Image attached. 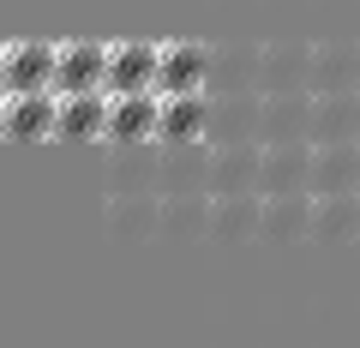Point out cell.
<instances>
[{
	"instance_id": "obj_1",
	"label": "cell",
	"mask_w": 360,
	"mask_h": 348,
	"mask_svg": "<svg viewBox=\"0 0 360 348\" xmlns=\"http://www.w3.org/2000/svg\"><path fill=\"white\" fill-rule=\"evenodd\" d=\"M258 115H264V91L246 84V91H210V132L205 144H246L258 138Z\"/></svg>"
},
{
	"instance_id": "obj_2",
	"label": "cell",
	"mask_w": 360,
	"mask_h": 348,
	"mask_svg": "<svg viewBox=\"0 0 360 348\" xmlns=\"http://www.w3.org/2000/svg\"><path fill=\"white\" fill-rule=\"evenodd\" d=\"M103 228L120 246L156 240V228H162V193H108L103 198Z\"/></svg>"
},
{
	"instance_id": "obj_3",
	"label": "cell",
	"mask_w": 360,
	"mask_h": 348,
	"mask_svg": "<svg viewBox=\"0 0 360 348\" xmlns=\"http://www.w3.org/2000/svg\"><path fill=\"white\" fill-rule=\"evenodd\" d=\"M54 66H60V42L49 37H13L0 49L6 91H42V84H54Z\"/></svg>"
},
{
	"instance_id": "obj_4",
	"label": "cell",
	"mask_w": 360,
	"mask_h": 348,
	"mask_svg": "<svg viewBox=\"0 0 360 348\" xmlns=\"http://www.w3.org/2000/svg\"><path fill=\"white\" fill-rule=\"evenodd\" d=\"M54 120H60V91L54 84L0 96V127H6V138H49Z\"/></svg>"
},
{
	"instance_id": "obj_5",
	"label": "cell",
	"mask_w": 360,
	"mask_h": 348,
	"mask_svg": "<svg viewBox=\"0 0 360 348\" xmlns=\"http://www.w3.org/2000/svg\"><path fill=\"white\" fill-rule=\"evenodd\" d=\"M300 84L312 91V42H258V91H300Z\"/></svg>"
},
{
	"instance_id": "obj_6",
	"label": "cell",
	"mask_w": 360,
	"mask_h": 348,
	"mask_svg": "<svg viewBox=\"0 0 360 348\" xmlns=\"http://www.w3.org/2000/svg\"><path fill=\"white\" fill-rule=\"evenodd\" d=\"M312 138V91H264V115H258V144H288Z\"/></svg>"
},
{
	"instance_id": "obj_7",
	"label": "cell",
	"mask_w": 360,
	"mask_h": 348,
	"mask_svg": "<svg viewBox=\"0 0 360 348\" xmlns=\"http://www.w3.org/2000/svg\"><path fill=\"white\" fill-rule=\"evenodd\" d=\"M156 78H162V42H115L108 49V91L127 96V91H156Z\"/></svg>"
},
{
	"instance_id": "obj_8",
	"label": "cell",
	"mask_w": 360,
	"mask_h": 348,
	"mask_svg": "<svg viewBox=\"0 0 360 348\" xmlns=\"http://www.w3.org/2000/svg\"><path fill=\"white\" fill-rule=\"evenodd\" d=\"M108 49H115V42L66 37L60 42V66H54V91H103L108 84Z\"/></svg>"
},
{
	"instance_id": "obj_9",
	"label": "cell",
	"mask_w": 360,
	"mask_h": 348,
	"mask_svg": "<svg viewBox=\"0 0 360 348\" xmlns=\"http://www.w3.org/2000/svg\"><path fill=\"white\" fill-rule=\"evenodd\" d=\"M258 193H312V138L264 144V168H258Z\"/></svg>"
},
{
	"instance_id": "obj_10",
	"label": "cell",
	"mask_w": 360,
	"mask_h": 348,
	"mask_svg": "<svg viewBox=\"0 0 360 348\" xmlns=\"http://www.w3.org/2000/svg\"><path fill=\"white\" fill-rule=\"evenodd\" d=\"M162 96H186V91H210V42H162V78H156Z\"/></svg>"
},
{
	"instance_id": "obj_11",
	"label": "cell",
	"mask_w": 360,
	"mask_h": 348,
	"mask_svg": "<svg viewBox=\"0 0 360 348\" xmlns=\"http://www.w3.org/2000/svg\"><path fill=\"white\" fill-rule=\"evenodd\" d=\"M108 115H115V91H60V120L54 138H108Z\"/></svg>"
},
{
	"instance_id": "obj_12",
	"label": "cell",
	"mask_w": 360,
	"mask_h": 348,
	"mask_svg": "<svg viewBox=\"0 0 360 348\" xmlns=\"http://www.w3.org/2000/svg\"><path fill=\"white\" fill-rule=\"evenodd\" d=\"M258 222H264V193H210V240H258Z\"/></svg>"
},
{
	"instance_id": "obj_13",
	"label": "cell",
	"mask_w": 360,
	"mask_h": 348,
	"mask_svg": "<svg viewBox=\"0 0 360 348\" xmlns=\"http://www.w3.org/2000/svg\"><path fill=\"white\" fill-rule=\"evenodd\" d=\"M108 138H115V144H150V138H162V91H127V96H115Z\"/></svg>"
},
{
	"instance_id": "obj_14",
	"label": "cell",
	"mask_w": 360,
	"mask_h": 348,
	"mask_svg": "<svg viewBox=\"0 0 360 348\" xmlns=\"http://www.w3.org/2000/svg\"><path fill=\"white\" fill-rule=\"evenodd\" d=\"M258 168H264V144H210V193H258Z\"/></svg>"
},
{
	"instance_id": "obj_15",
	"label": "cell",
	"mask_w": 360,
	"mask_h": 348,
	"mask_svg": "<svg viewBox=\"0 0 360 348\" xmlns=\"http://www.w3.org/2000/svg\"><path fill=\"white\" fill-rule=\"evenodd\" d=\"M360 138V84L348 91H312V144Z\"/></svg>"
},
{
	"instance_id": "obj_16",
	"label": "cell",
	"mask_w": 360,
	"mask_h": 348,
	"mask_svg": "<svg viewBox=\"0 0 360 348\" xmlns=\"http://www.w3.org/2000/svg\"><path fill=\"white\" fill-rule=\"evenodd\" d=\"M258 240L288 246V240H312V193H264V222Z\"/></svg>"
},
{
	"instance_id": "obj_17",
	"label": "cell",
	"mask_w": 360,
	"mask_h": 348,
	"mask_svg": "<svg viewBox=\"0 0 360 348\" xmlns=\"http://www.w3.org/2000/svg\"><path fill=\"white\" fill-rule=\"evenodd\" d=\"M312 193H360V138L312 144Z\"/></svg>"
},
{
	"instance_id": "obj_18",
	"label": "cell",
	"mask_w": 360,
	"mask_h": 348,
	"mask_svg": "<svg viewBox=\"0 0 360 348\" xmlns=\"http://www.w3.org/2000/svg\"><path fill=\"white\" fill-rule=\"evenodd\" d=\"M360 84V42L319 37L312 42V91H348Z\"/></svg>"
},
{
	"instance_id": "obj_19",
	"label": "cell",
	"mask_w": 360,
	"mask_h": 348,
	"mask_svg": "<svg viewBox=\"0 0 360 348\" xmlns=\"http://www.w3.org/2000/svg\"><path fill=\"white\" fill-rule=\"evenodd\" d=\"M210 132V91L162 96V144H205Z\"/></svg>"
},
{
	"instance_id": "obj_20",
	"label": "cell",
	"mask_w": 360,
	"mask_h": 348,
	"mask_svg": "<svg viewBox=\"0 0 360 348\" xmlns=\"http://www.w3.org/2000/svg\"><path fill=\"white\" fill-rule=\"evenodd\" d=\"M198 234H210V193H162V228H156V240H198Z\"/></svg>"
},
{
	"instance_id": "obj_21",
	"label": "cell",
	"mask_w": 360,
	"mask_h": 348,
	"mask_svg": "<svg viewBox=\"0 0 360 348\" xmlns=\"http://www.w3.org/2000/svg\"><path fill=\"white\" fill-rule=\"evenodd\" d=\"M360 234V193H312V240L336 246Z\"/></svg>"
},
{
	"instance_id": "obj_22",
	"label": "cell",
	"mask_w": 360,
	"mask_h": 348,
	"mask_svg": "<svg viewBox=\"0 0 360 348\" xmlns=\"http://www.w3.org/2000/svg\"><path fill=\"white\" fill-rule=\"evenodd\" d=\"M258 84V42H210V91Z\"/></svg>"
}]
</instances>
